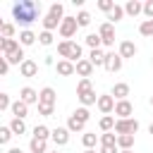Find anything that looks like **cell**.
Segmentation results:
<instances>
[{"label": "cell", "mask_w": 153, "mask_h": 153, "mask_svg": "<svg viewBox=\"0 0 153 153\" xmlns=\"http://www.w3.org/2000/svg\"><path fill=\"white\" fill-rule=\"evenodd\" d=\"M29 151H31V153H48V141H45V139H36V136H31V141H29Z\"/></svg>", "instance_id": "18"}, {"label": "cell", "mask_w": 153, "mask_h": 153, "mask_svg": "<svg viewBox=\"0 0 153 153\" xmlns=\"http://www.w3.org/2000/svg\"><path fill=\"white\" fill-rule=\"evenodd\" d=\"M76 22H79V26H88V24H91V14H88L86 10H81V12L76 14Z\"/></svg>", "instance_id": "43"}, {"label": "cell", "mask_w": 153, "mask_h": 153, "mask_svg": "<svg viewBox=\"0 0 153 153\" xmlns=\"http://www.w3.org/2000/svg\"><path fill=\"white\" fill-rule=\"evenodd\" d=\"M98 10H103V12H112L115 10V0H98Z\"/></svg>", "instance_id": "42"}, {"label": "cell", "mask_w": 153, "mask_h": 153, "mask_svg": "<svg viewBox=\"0 0 153 153\" xmlns=\"http://www.w3.org/2000/svg\"><path fill=\"white\" fill-rule=\"evenodd\" d=\"M151 108H153V96H151Z\"/></svg>", "instance_id": "54"}, {"label": "cell", "mask_w": 153, "mask_h": 153, "mask_svg": "<svg viewBox=\"0 0 153 153\" xmlns=\"http://www.w3.org/2000/svg\"><path fill=\"white\" fill-rule=\"evenodd\" d=\"M84 153H96V151H93V148H88V151H84Z\"/></svg>", "instance_id": "51"}, {"label": "cell", "mask_w": 153, "mask_h": 153, "mask_svg": "<svg viewBox=\"0 0 153 153\" xmlns=\"http://www.w3.org/2000/svg\"><path fill=\"white\" fill-rule=\"evenodd\" d=\"M36 38H38V36H36L31 29H22V31H19V43H22V48L33 45V43H36Z\"/></svg>", "instance_id": "20"}, {"label": "cell", "mask_w": 153, "mask_h": 153, "mask_svg": "<svg viewBox=\"0 0 153 153\" xmlns=\"http://www.w3.org/2000/svg\"><path fill=\"white\" fill-rule=\"evenodd\" d=\"M84 127H86V124H84L81 120H76L74 115H69V120H67V129H69L72 134H84Z\"/></svg>", "instance_id": "25"}, {"label": "cell", "mask_w": 153, "mask_h": 153, "mask_svg": "<svg viewBox=\"0 0 153 153\" xmlns=\"http://www.w3.org/2000/svg\"><path fill=\"white\" fill-rule=\"evenodd\" d=\"M0 110H12V100L7 93H0Z\"/></svg>", "instance_id": "45"}, {"label": "cell", "mask_w": 153, "mask_h": 153, "mask_svg": "<svg viewBox=\"0 0 153 153\" xmlns=\"http://www.w3.org/2000/svg\"><path fill=\"white\" fill-rule=\"evenodd\" d=\"M124 12H127L129 17H139V14H143V2H139V0H129V2L124 5Z\"/></svg>", "instance_id": "19"}, {"label": "cell", "mask_w": 153, "mask_h": 153, "mask_svg": "<svg viewBox=\"0 0 153 153\" xmlns=\"http://www.w3.org/2000/svg\"><path fill=\"white\" fill-rule=\"evenodd\" d=\"M38 43L41 45H53V31H41L38 33Z\"/></svg>", "instance_id": "41"}, {"label": "cell", "mask_w": 153, "mask_h": 153, "mask_svg": "<svg viewBox=\"0 0 153 153\" xmlns=\"http://www.w3.org/2000/svg\"><path fill=\"white\" fill-rule=\"evenodd\" d=\"M110 96H112L115 100H127V96H129V84H127V81H117V84L112 86Z\"/></svg>", "instance_id": "14"}, {"label": "cell", "mask_w": 153, "mask_h": 153, "mask_svg": "<svg viewBox=\"0 0 153 153\" xmlns=\"http://www.w3.org/2000/svg\"><path fill=\"white\" fill-rule=\"evenodd\" d=\"M43 65H48V67H55L57 62L53 60V55H45V57H43Z\"/></svg>", "instance_id": "49"}, {"label": "cell", "mask_w": 153, "mask_h": 153, "mask_svg": "<svg viewBox=\"0 0 153 153\" xmlns=\"http://www.w3.org/2000/svg\"><path fill=\"white\" fill-rule=\"evenodd\" d=\"M131 112H134V105H131L129 100H117V105H115V115H117V120H129Z\"/></svg>", "instance_id": "9"}, {"label": "cell", "mask_w": 153, "mask_h": 153, "mask_svg": "<svg viewBox=\"0 0 153 153\" xmlns=\"http://www.w3.org/2000/svg\"><path fill=\"white\" fill-rule=\"evenodd\" d=\"M148 131H151V134H153V124H151V127H148Z\"/></svg>", "instance_id": "52"}, {"label": "cell", "mask_w": 153, "mask_h": 153, "mask_svg": "<svg viewBox=\"0 0 153 153\" xmlns=\"http://www.w3.org/2000/svg\"><path fill=\"white\" fill-rule=\"evenodd\" d=\"M12 115L19 117V120H24V117L29 115V105H26L24 100H14V103H12Z\"/></svg>", "instance_id": "23"}, {"label": "cell", "mask_w": 153, "mask_h": 153, "mask_svg": "<svg viewBox=\"0 0 153 153\" xmlns=\"http://www.w3.org/2000/svg\"><path fill=\"white\" fill-rule=\"evenodd\" d=\"M143 14H146V19H153V0L143 2Z\"/></svg>", "instance_id": "46"}, {"label": "cell", "mask_w": 153, "mask_h": 153, "mask_svg": "<svg viewBox=\"0 0 153 153\" xmlns=\"http://www.w3.org/2000/svg\"><path fill=\"white\" fill-rule=\"evenodd\" d=\"M12 17L19 26L29 29L38 17H41V2H33V0H19L12 5Z\"/></svg>", "instance_id": "1"}, {"label": "cell", "mask_w": 153, "mask_h": 153, "mask_svg": "<svg viewBox=\"0 0 153 153\" xmlns=\"http://www.w3.org/2000/svg\"><path fill=\"white\" fill-rule=\"evenodd\" d=\"M19 100H24L26 105H38V91L31 88V86H24L19 91Z\"/></svg>", "instance_id": "11"}, {"label": "cell", "mask_w": 153, "mask_h": 153, "mask_svg": "<svg viewBox=\"0 0 153 153\" xmlns=\"http://www.w3.org/2000/svg\"><path fill=\"white\" fill-rule=\"evenodd\" d=\"M14 134H12V129H10V124H5V127H0V143L5 146V143H10V139H12Z\"/></svg>", "instance_id": "39"}, {"label": "cell", "mask_w": 153, "mask_h": 153, "mask_svg": "<svg viewBox=\"0 0 153 153\" xmlns=\"http://www.w3.org/2000/svg\"><path fill=\"white\" fill-rule=\"evenodd\" d=\"M19 74H22V76H26V79H31V76H36V74H38V65H36L33 60H29V57H26V60L19 65Z\"/></svg>", "instance_id": "13"}, {"label": "cell", "mask_w": 153, "mask_h": 153, "mask_svg": "<svg viewBox=\"0 0 153 153\" xmlns=\"http://www.w3.org/2000/svg\"><path fill=\"white\" fill-rule=\"evenodd\" d=\"M131 146H134V136L131 134H120L117 136V148L120 151H131Z\"/></svg>", "instance_id": "27"}, {"label": "cell", "mask_w": 153, "mask_h": 153, "mask_svg": "<svg viewBox=\"0 0 153 153\" xmlns=\"http://www.w3.org/2000/svg\"><path fill=\"white\" fill-rule=\"evenodd\" d=\"M69 134H72V131H69L67 127H55L50 139H53L55 146H67V143H69Z\"/></svg>", "instance_id": "7"}, {"label": "cell", "mask_w": 153, "mask_h": 153, "mask_svg": "<svg viewBox=\"0 0 153 153\" xmlns=\"http://www.w3.org/2000/svg\"><path fill=\"white\" fill-rule=\"evenodd\" d=\"M120 153H131V151H120Z\"/></svg>", "instance_id": "53"}, {"label": "cell", "mask_w": 153, "mask_h": 153, "mask_svg": "<svg viewBox=\"0 0 153 153\" xmlns=\"http://www.w3.org/2000/svg\"><path fill=\"white\" fill-rule=\"evenodd\" d=\"M100 146H117V134L115 131H105L100 136Z\"/></svg>", "instance_id": "36"}, {"label": "cell", "mask_w": 153, "mask_h": 153, "mask_svg": "<svg viewBox=\"0 0 153 153\" xmlns=\"http://www.w3.org/2000/svg\"><path fill=\"white\" fill-rule=\"evenodd\" d=\"M10 72V62H7V57H0V74H7Z\"/></svg>", "instance_id": "47"}, {"label": "cell", "mask_w": 153, "mask_h": 153, "mask_svg": "<svg viewBox=\"0 0 153 153\" xmlns=\"http://www.w3.org/2000/svg\"><path fill=\"white\" fill-rule=\"evenodd\" d=\"M0 31H2V38H14V24L5 22V24L0 26Z\"/></svg>", "instance_id": "40"}, {"label": "cell", "mask_w": 153, "mask_h": 153, "mask_svg": "<svg viewBox=\"0 0 153 153\" xmlns=\"http://www.w3.org/2000/svg\"><path fill=\"white\" fill-rule=\"evenodd\" d=\"M115 122H117V120H115L112 115H103L100 122H98V127H100L103 134H105V131H115Z\"/></svg>", "instance_id": "26"}, {"label": "cell", "mask_w": 153, "mask_h": 153, "mask_svg": "<svg viewBox=\"0 0 153 153\" xmlns=\"http://www.w3.org/2000/svg\"><path fill=\"white\" fill-rule=\"evenodd\" d=\"M55 72H57L60 76H72V74H76V65L69 62V60H57Z\"/></svg>", "instance_id": "10"}, {"label": "cell", "mask_w": 153, "mask_h": 153, "mask_svg": "<svg viewBox=\"0 0 153 153\" xmlns=\"http://www.w3.org/2000/svg\"><path fill=\"white\" fill-rule=\"evenodd\" d=\"M124 14H127V12H124V7H122V5H115V10L108 14V22H110V24H117L120 19H124Z\"/></svg>", "instance_id": "29"}, {"label": "cell", "mask_w": 153, "mask_h": 153, "mask_svg": "<svg viewBox=\"0 0 153 153\" xmlns=\"http://www.w3.org/2000/svg\"><path fill=\"white\" fill-rule=\"evenodd\" d=\"M91 91H93L91 79H81V81L76 84V98H81V96H86V93H91Z\"/></svg>", "instance_id": "28"}, {"label": "cell", "mask_w": 153, "mask_h": 153, "mask_svg": "<svg viewBox=\"0 0 153 153\" xmlns=\"http://www.w3.org/2000/svg\"><path fill=\"white\" fill-rule=\"evenodd\" d=\"M105 55H108V53H103V50L98 48V50H91V53H88V60H91L93 67H105Z\"/></svg>", "instance_id": "22"}, {"label": "cell", "mask_w": 153, "mask_h": 153, "mask_svg": "<svg viewBox=\"0 0 153 153\" xmlns=\"http://www.w3.org/2000/svg\"><path fill=\"white\" fill-rule=\"evenodd\" d=\"M98 36L103 38V45H105V48H112V45H115V24L103 22L100 29H98Z\"/></svg>", "instance_id": "4"}, {"label": "cell", "mask_w": 153, "mask_h": 153, "mask_svg": "<svg viewBox=\"0 0 153 153\" xmlns=\"http://www.w3.org/2000/svg\"><path fill=\"white\" fill-rule=\"evenodd\" d=\"M55 112V105H43V103H38V115H43V117H50Z\"/></svg>", "instance_id": "44"}, {"label": "cell", "mask_w": 153, "mask_h": 153, "mask_svg": "<svg viewBox=\"0 0 153 153\" xmlns=\"http://www.w3.org/2000/svg\"><path fill=\"white\" fill-rule=\"evenodd\" d=\"M41 22H43V31H55V29H60V24H62V19H57V17H53V14H45Z\"/></svg>", "instance_id": "21"}, {"label": "cell", "mask_w": 153, "mask_h": 153, "mask_svg": "<svg viewBox=\"0 0 153 153\" xmlns=\"http://www.w3.org/2000/svg\"><path fill=\"white\" fill-rule=\"evenodd\" d=\"M76 74H79L81 79H88V76L93 74V65H91V60H88V57H84V60H79V62H76Z\"/></svg>", "instance_id": "16"}, {"label": "cell", "mask_w": 153, "mask_h": 153, "mask_svg": "<svg viewBox=\"0 0 153 153\" xmlns=\"http://www.w3.org/2000/svg\"><path fill=\"white\" fill-rule=\"evenodd\" d=\"M98 153H120V148H117V146H100Z\"/></svg>", "instance_id": "48"}, {"label": "cell", "mask_w": 153, "mask_h": 153, "mask_svg": "<svg viewBox=\"0 0 153 153\" xmlns=\"http://www.w3.org/2000/svg\"><path fill=\"white\" fill-rule=\"evenodd\" d=\"M81 143H84V148L88 151V148H93L96 143H98V136H96V131H84V136H81Z\"/></svg>", "instance_id": "31"}, {"label": "cell", "mask_w": 153, "mask_h": 153, "mask_svg": "<svg viewBox=\"0 0 153 153\" xmlns=\"http://www.w3.org/2000/svg\"><path fill=\"white\" fill-rule=\"evenodd\" d=\"M76 29H79V22H76V17H65L57 31H60L62 41H69V38H72V36L76 33Z\"/></svg>", "instance_id": "2"}, {"label": "cell", "mask_w": 153, "mask_h": 153, "mask_svg": "<svg viewBox=\"0 0 153 153\" xmlns=\"http://www.w3.org/2000/svg\"><path fill=\"white\" fill-rule=\"evenodd\" d=\"M79 100H81V108H88V105H96V103H98V96H96V91H91V93L81 96Z\"/></svg>", "instance_id": "37"}, {"label": "cell", "mask_w": 153, "mask_h": 153, "mask_svg": "<svg viewBox=\"0 0 153 153\" xmlns=\"http://www.w3.org/2000/svg\"><path fill=\"white\" fill-rule=\"evenodd\" d=\"M26 57H24V48H19V50H14L12 55H7V62L10 65H22Z\"/></svg>", "instance_id": "35"}, {"label": "cell", "mask_w": 153, "mask_h": 153, "mask_svg": "<svg viewBox=\"0 0 153 153\" xmlns=\"http://www.w3.org/2000/svg\"><path fill=\"white\" fill-rule=\"evenodd\" d=\"M84 43H86V45H88L91 50H98V48L103 45V38H100L98 33H88V36L84 38Z\"/></svg>", "instance_id": "30"}, {"label": "cell", "mask_w": 153, "mask_h": 153, "mask_svg": "<svg viewBox=\"0 0 153 153\" xmlns=\"http://www.w3.org/2000/svg\"><path fill=\"white\" fill-rule=\"evenodd\" d=\"M72 115H74V117H76V120H81V122H84V124H86V122H88V120H91V112H88V108H76V110H74V112H72Z\"/></svg>", "instance_id": "38"}, {"label": "cell", "mask_w": 153, "mask_h": 153, "mask_svg": "<svg viewBox=\"0 0 153 153\" xmlns=\"http://www.w3.org/2000/svg\"><path fill=\"white\" fill-rule=\"evenodd\" d=\"M33 136H36V139H45V141H48V139L53 136V131H50L45 124H36V127H33Z\"/></svg>", "instance_id": "32"}, {"label": "cell", "mask_w": 153, "mask_h": 153, "mask_svg": "<svg viewBox=\"0 0 153 153\" xmlns=\"http://www.w3.org/2000/svg\"><path fill=\"white\" fill-rule=\"evenodd\" d=\"M136 45H134V41H122L120 43V48H117V53L122 55V60H127V57H134L136 55Z\"/></svg>", "instance_id": "15"}, {"label": "cell", "mask_w": 153, "mask_h": 153, "mask_svg": "<svg viewBox=\"0 0 153 153\" xmlns=\"http://www.w3.org/2000/svg\"><path fill=\"white\" fill-rule=\"evenodd\" d=\"M122 55L120 53H115V50H110L108 55H105V69L110 72V74H115V72H120L122 69Z\"/></svg>", "instance_id": "6"}, {"label": "cell", "mask_w": 153, "mask_h": 153, "mask_svg": "<svg viewBox=\"0 0 153 153\" xmlns=\"http://www.w3.org/2000/svg\"><path fill=\"white\" fill-rule=\"evenodd\" d=\"M55 100H57V93H55L53 86H43V88L38 91V103H43V105H55Z\"/></svg>", "instance_id": "8"}, {"label": "cell", "mask_w": 153, "mask_h": 153, "mask_svg": "<svg viewBox=\"0 0 153 153\" xmlns=\"http://www.w3.org/2000/svg\"><path fill=\"white\" fill-rule=\"evenodd\" d=\"M7 153H24V151H22V148H17V146H14V148H10V151H7Z\"/></svg>", "instance_id": "50"}, {"label": "cell", "mask_w": 153, "mask_h": 153, "mask_svg": "<svg viewBox=\"0 0 153 153\" xmlns=\"http://www.w3.org/2000/svg\"><path fill=\"white\" fill-rule=\"evenodd\" d=\"M72 48H74V41H60V43H57V55H60V60H69V57H72Z\"/></svg>", "instance_id": "17"}, {"label": "cell", "mask_w": 153, "mask_h": 153, "mask_svg": "<svg viewBox=\"0 0 153 153\" xmlns=\"http://www.w3.org/2000/svg\"><path fill=\"white\" fill-rule=\"evenodd\" d=\"M22 48V43L17 41V38H2L0 41V50H2V57H7V55H12L14 50H19Z\"/></svg>", "instance_id": "12"}, {"label": "cell", "mask_w": 153, "mask_h": 153, "mask_svg": "<svg viewBox=\"0 0 153 153\" xmlns=\"http://www.w3.org/2000/svg\"><path fill=\"white\" fill-rule=\"evenodd\" d=\"M139 33L146 36V38H151V36H153V19H143V22L139 24Z\"/></svg>", "instance_id": "33"}, {"label": "cell", "mask_w": 153, "mask_h": 153, "mask_svg": "<svg viewBox=\"0 0 153 153\" xmlns=\"http://www.w3.org/2000/svg\"><path fill=\"white\" fill-rule=\"evenodd\" d=\"M139 131V120H134V117H129V120H117L115 122V134L120 136V134H136Z\"/></svg>", "instance_id": "3"}, {"label": "cell", "mask_w": 153, "mask_h": 153, "mask_svg": "<svg viewBox=\"0 0 153 153\" xmlns=\"http://www.w3.org/2000/svg\"><path fill=\"white\" fill-rule=\"evenodd\" d=\"M115 105H117V100H115L110 93H103V96H98V103H96V108H98L103 115H112V112H115Z\"/></svg>", "instance_id": "5"}, {"label": "cell", "mask_w": 153, "mask_h": 153, "mask_svg": "<svg viewBox=\"0 0 153 153\" xmlns=\"http://www.w3.org/2000/svg\"><path fill=\"white\" fill-rule=\"evenodd\" d=\"M53 153H57V151H53Z\"/></svg>", "instance_id": "56"}, {"label": "cell", "mask_w": 153, "mask_h": 153, "mask_svg": "<svg viewBox=\"0 0 153 153\" xmlns=\"http://www.w3.org/2000/svg\"><path fill=\"white\" fill-rule=\"evenodd\" d=\"M48 14H53V17H57V19H65V17H67V14H65L62 2H53V5H50V10H48Z\"/></svg>", "instance_id": "34"}, {"label": "cell", "mask_w": 153, "mask_h": 153, "mask_svg": "<svg viewBox=\"0 0 153 153\" xmlns=\"http://www.w3.org/2000/svg\"><path fill=\"white\" fill-rule=\"evenodd\" d=\"M151 65H153V57H151Z\"/></svg>", "instance_id": "55"}, {"label": "cell", "mask_w": 153, "mask_h": 153, "mask_svg": "<svg viewBox=\"0 0 153 153\" xmlns=\"http://www.w3.org/2000/svg\"><path fill=\"white\" fill-rule=\"evenodd\" d=\"M10 129H12L14 136H22V134H26V122L19 120V117H12L10 120Z\"/></svg>", "instance_id": "24"}]
</instances>
